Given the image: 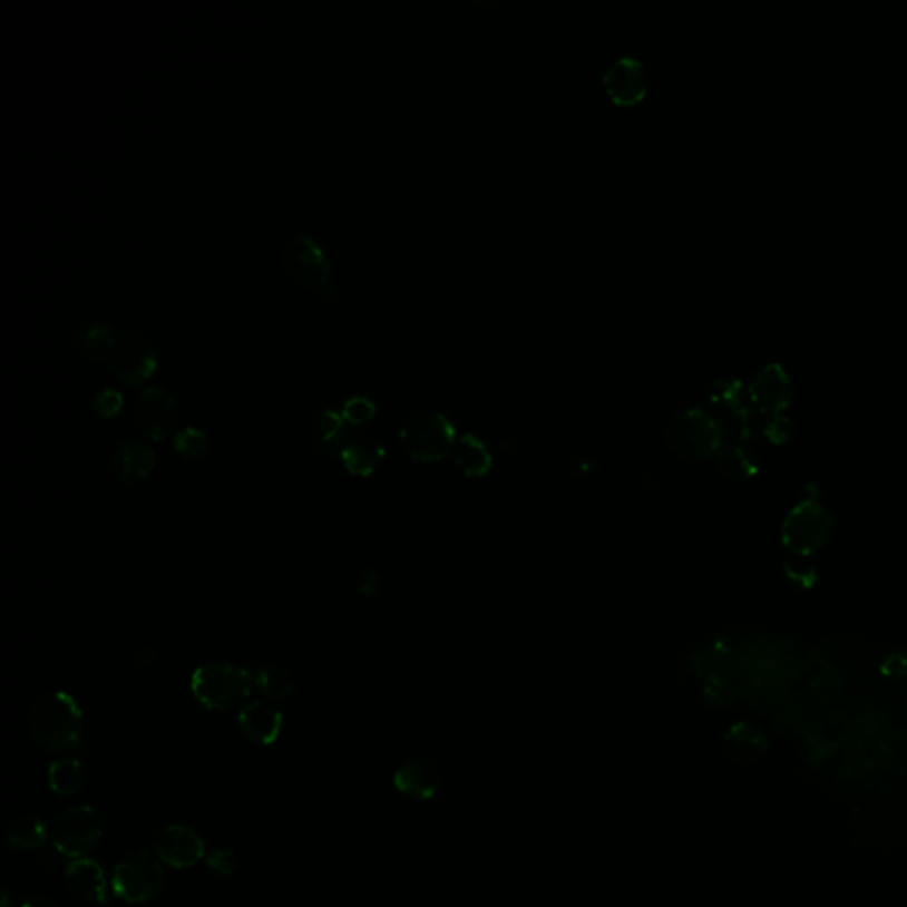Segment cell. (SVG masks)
I'll use <instances>...</instances> for the list:
<instances>
[{
    "mask_svg": "<svg viewBox=\"0 0 907 907\" xmlns=\"http://www.w3.org/2000/svg\"><path fill=\"white\" fill-rule=\"evenodd\" d=\"M27 725L39 747L48 752H66L82 739V709L70 693H47L29 709Z\"/></svg>",
    "mask_w": 907,
    "mask_h": 907,
    "instance_id": "1",
    "label": "cell"
},
{
    "mask_svg": "<svg viewBox=\"0 0 907 907\" xmlns=\"http://www.w3.org/2000/svg\"><path fill=\"white\" fill-rule=\"evenodd\" d=\"M191 687L204 708L225 713L242 708L251 696L254 684L246 666L216 662L195 669Z\"/></svg>",
    "mask_w": 907,
    "mask_h": 907,
    "instance_id": "2",
    "label": "cell"
},
{
    "mask_svg": "<svg viewBox=\"0 0 907 907\" xmlns=\"http://www.w3.org/2000/svg\"><path fill=\"white\" fill-rule=\"evenodd\" d=\"M108 371L128 387H139L155 374L156 360L152 342L135 330H116L105 353Z\"/></svg>",
    "mask_w": 907,
    "mask_h": 907,
    "instance_id": "3",
    "label": "cell"
},
{
    "mask_svg": "<svg viewBox=\"0 0 907 907\" xmlns=\"http://www.w3.org/2000/svg\"><path fill=\"white\" fill-rule=\"evenodd\" d=\"M114 895L128 904H143L162 894L165 872L158 856L147 849L125 856L113 872Z\"/></svg>",
    "mask_w": 907,
    "mask_h": 907,
    "instance_id": "4",
    "label": "cell"
},
{
    "mask_svg": "<svg viewBox=\"0 0 907 907\" xmlns=\"http://www.w3.org/2000/svg\"><path fill=\"white\" fill-rule=\"evenodd\" d=\"M104 835L100 813L89 804H77L59 813L50 828L52 846L59 855L78 860L87 858Z\"/></svg>",
    "mask_w": 907,
    "mask_h": 907,
    "instance_id": "5",
    "label": "cell"
},
{
    "mask_svg": "<svg viewBox=\"0 0 907 907\" xmlns=\"http://www.w3.org/2000/svg\"><path fill=\"white\" fill-rule=\"evenodd\" d=\"M670 449L687 459L711 458L720 450L722 431L709 413L687 408L672 419L666 429Z\"/></svg>",
    "mask_w": 907,
    "mask_h": 907,
    "instance_id": "6",
    "label": "cell"
},
{
    "mask_svg": "<svg viewBox=\"0 0 907 907\" xmlns=\"http://www.w3.org/2000/svg\"><path fill=\"white\" fill-rule=\"evenodd\" d=\"M452 441V426L438 411H417L402 423V449L416 461H438L449 452Z\"/></svg>",
    "mask_w": 907,
    "mask_h": 907,
    "instance_id": "7",
    "label": "cell"
},
{
    "mask_svg": "<svg viewBox=\"0 0 907 907\" xmlns=\"http://www.w3.org/2000/svg\"><path fill=\"white\" fill-rule=\"evenodd\" d=\"M282 266L294 284L303 285L309 290H323L329 279L330 263L314 238L308 234H299L285 243L282 251Z\"/></svg>",
    "mask_w": 907,
    "mask_h": 907,
    "instance_id": "8",
    "label": "cell"
},
{
    "mask_svg": "<svg viewBox=\"0 0 907 907\" xmlns=\"http://www.w3.org/2000/svg\"><path fill=\"white\" fill-rule=\"evenodd\" d=\"M831 519L816 501L798 504L783 524V543L794 555H810L830 536Z\"/></svg>",
    "mask_w": 907,
    "mask_h": 907,
    "instance_id": "9",
    "label": "cell"
},
{
    "mask_svg": "<svg viewBox=\"0 0 907 907\" xmlns=\"http://www.w3.org/2000/svg\"><path fill=\"white\" fill-rule=\"evenodd\" d=\"M134 417L144 437L155 441L165 440L176 431L179 419L176 396L162 384H152L135 401Z\"/></svg>",
    "mask_w": 907,
    "mask_h": 907,
    "instance_id": "10",
    "label": "cell"
},
{
    "mask_svg": "<svg viewBox=\"0 0 907 907\" xmlns=\"http://www.w3.org/2000/svg\"><path fill=\"white\" fill-rule=\"evenodd\" d=\"M153 849L162 864L173 869H191L206 856L203 837L191 826L173 825L156 833Z\"/></svg>",
    "mask_w": 907,
    "mask_h": 907,
    "instance_id": "11",
    "label": "cell"
},
{
    "mask_svg": "<svg viewBox=\"0 0 907 907\" xmlns=\"http://www.w3.org/2000/svg\"><path fill=\"white\" fill-rule=\"evenodd\" d=\"M792 396V384L782 365L768 363L753 377L748 387V398L753 410L761 416L780 417L783 408L789 404Z\"/></svg>",
    "mask_w": 907,
    "mask_h": 907,
    "instance_id": "12",
    "label": "cell"
},
{
    "mask_svg": "<svg viewBox=\"0 0 907 907\" xmlns=\"http://www.w3.org/2000/svg\"><path fill=\"white\" fill-rule=\"evenodd\" d=\"M155 467V449L140 438L121 441L110 458V474L121 485H139Z\"/></svg>",
    "mask_w": 907,
    "mask_h": 907,
    "instance_id": "13",
    "label": "cell"
},
{
    "mask_svg": "<svg viewBox=\"0 0 907 907\" xmlns=\"http://www.w3.org/2000/svg\"><path fill=\"white\" fill-rule=\"evenodd\" d=\"M603 84L617 104H636L647 92V74L635 57H618L603 75Z\"/></svg>",
    "mask_w": 907,
    "mask_h": 907,
    "instance_id": "14",
    "label": "cell"
},
{
    "mask_svg": "<svg viewBox=\"0 0 907 907\" xmlns=\"http://www.w3.org/2000/svg\"><path fill=\"white\" fill-rule=\"evenodd\" d=\"M238 729L243 738L255 747H270L277 741L281 735L282 718L281 711L270 702L254 700L243 705L238 713Z\"/></svg>",
    "mask_w": 907,
    "mask_h": 907,
    "instance_id": "15",
    "label": "cell"
},
{
    "mask_svg": "<svg viewBox=\"0 0 907 907\" xmlns=\"http://www.w3.org/2000/svg\"><path fill=\"white\" fill-rule=\"evenodd\" d=\"M348 426L350 423L344 420L341 411L333 408H320L315 411L311 422V443L315 452L323 458H339L350 440Z\"/></svg>",
    "mask_w": 907,
    "mask_h": 907,
    "instance_id": "16",
    "label": "cell"
},
{
    "mask_svg": "<svg viewBox=\"0 0 907 907\" xmlns=\"http://www.w3.org/2000/svg\"><path fill=\"white\" fill-rule=\"evenodd\" d=\"M66 882L71 894L84 903L107 904V879L98 861L91 858H78L66 865Z\"/></svg>",
    "mask_w": 907,
    "mask_h": 907,
    "instance_id": "17",
    "label": "cell"
},
{
    "mask_svg": "<svg viewBox=\"0 0 907 907\" xmlns=\"http://www.w3.org/2000/svg\"><path fill=\"white\" fill-rule=\"evenodd\" d=\"M384 456L387 452L380 440L369 435H354L347 441L339 459L351 476L371 477L380 470Z\"/></svg>",
    "mask_w": 907,
    "mask_h": 907,
    "instance_id": "18",
    "label": "cell"
},
{
    "mask_svg": "<svg viewBox=\"0 0 907 907\" xmlns=\"http://www.w3.org/2000/svg\"><path fill=\"white\" fill-rule=\"evenodd\" d=\"M246 669L251 672L255 692H260L266 699L282 700L293 693V675L284 666L266 662V660H255V662L248 663Z\"/></svg>",
    "mask_w": 907,
    "mask_h": 907,
    "instance_id": "19",
    "label": "cell"
},
{
    "mask_svg": "<svg viewBox=\"0 0 907 907\" xmlns=\"http://www.w3.org/2000/svg\"><path fill=\"white\" fill-rule=\"evenodd\" d=\"M729 755L738 762H757L768 753L769 741L764 732L757 726L741 723L734 726L726 738Z\"/></svg>",
    "mask_w": 907,
    "mask_h": 907,
    "instance_id": "20",
    "label": "cell"
},
{
    "mask_svg": "<svg viewBox=\"0 0 907 907\" xmlns=\"http://www.w3.org/2000/svg\"><path fill=\"white\" fill-rule=\"evenodd\" d=\"M48 787L53 794L71 798L82 791L84 765L75 757L57 759L48 768Z\"/></svg>",
    "mask_w": 907,
    "mask_h": 907,
    "instance_id": "21",
    "label": "cell"
},
{
    "mask_svg": "<svg viewBox=\"0 0 907 907\" xmlns=\"http://www.w3.org/2000/svg\"><path fill=\"white\" fill-rule=\"evenodd\" d=\"M114 330L100 321H84L74 332V342L84 359L98 360L107 353Z\"/></svg>",
    "mask_w": 907,
    "mask_h": 907,
    "instance_id": "22",
    "label": "cell"
},
{
    "mask_svg": "<svg viewBox=\"0 0 907 907\" xmlns=\"http://www.w3.org/2000/svg\"><path fill=\"white\" fill-rule=\"evenodd\" d=\"M47 840V826L39 817H22L9 828V846L18 851H39L43 849Z\"/></svg>",
    "mask_w": 907,
    "mask_h": 907,
    "instance_id": "23",
    "label": "cell"
},
{
    "mask_svg": "<svg viewBox=\"0 0 907 907\" xmlns=\"http://www.w3.org/2000/svg\"><path fill=\"white\" fill-rule=\"evenodd\" d=\"M456 462L459 470L468 477L485 476L491 467V456L486 450L485 443L476 437H462L456 447Z\"/></svg>",
    "mask_w": 907,
    "mask_h": 907,
    "instance_id": "24",
    "label": "cell"
},
{
    "mask_svg": "<svg viewBox=\"0 0 907 907\" xmlns=\"http://www.w3.org/2000/svg\"><path fill=\"white\" fill-rule=\"evenodd\" d=\"M716 465L726 477L739 480L747 479L755 470L752 454L738 446L720 447L716 452Z\"/></svg>",
    "mask_w": 907,
    "mask_h": 907,
    "instance_id": "25",
    "label": "cell"
},
{
    "mask_svg": "<svg viewBox=\"0 0 907 907\" xmlns=\"http://www.w3.org/2000/svg\"><path fill=\"white\" fill-rule=\"evenodd\" d=\"M173 446L183 461H199L208 452L209 438L203 429L188 426L174 435Z\"/></svg>",
    "mask_w": 907,
    "mask_h": 907,
    "instance_id": "26",
    "label": "cell"
},
{
    "mask_svg": "<svg viewBox=\"0 0 907 907\" xmlns=\"http://www.w3.org/2000/svg\"><path fill=\"white\" fill-rule=\"evenodd\" d=\"M429 768L420 761L407 762L396 773V787L407 794H422L426 787H429Z\"/></svg>",
    "mask_w": 907,
    "mask_h": 907,
    "instance_id": "27",
    "label": "cell"
},
{
    "mask_svg": "<svg viewBox=\"0 0 907 907\" xmlns=\"http://www.w3.org/2000/svg\"><path fill=\"white\" fill-rule=\"evenodd\" d=\"M341 413L350 426H362L377 416V404L371 399L354 396L344 402Z\"/></svg>",
    "mask_w": 907,
    "mask_h": 907,
    "instance_id": "28",
    "label": "cell"
},
{
    "mask_svg": "<svg viewBox=\"0 0 907 907\" xmlns=\"http://www.w3.org/2000/svg\"><path fill=\"white\" fill-rule=\"evenodd\" d=\"M206 865H208L209 870L218 874V876L230 877L238 870V856L234 855L231 849L218 847V849H212L206 855Z\"/></svg>",
    "mask_w": 907,
    "mask_h": 907,
    "instance_id": "29",
    "label": "cell"
},
{
    "mask_svg": "<svg viewBox=\"0 0 907 907\" xmlns=\"http://www.w3.org/2000/svg\"><path fill=\"white\" fill-rule=\"evenodd\" d=\"M123 408V393L116 389H104L95 396V410L104 419H114Z\"/></svg>",
    "mask_w": 907,
    "mask_h": 907,
    "instance_id": "30",
    "label": "cell"
},
{
    "mask_svg": "<svg viewBox=\"0 0 907 907\" xmlns=\"http://www.w3.org/2000/svg\"><path fill=\"white\" fill-rule=\"evenodd\" d=\"M156 660H158V654L149 647L137 648L134 654H131L130 663L135 666V669H149V666L155 665Z\"/></svg>",
    "mask_w": 907,
    "mask_h": 907,
    "instance_id": "31",
    "label": "cell"
},
{
    "mask_svg": "<svg viewBox=\"0 0 907 907\" xmlns=\"http://www.w3.org/2000/svg\"><path fill=\"white\" fill-rule=\"evenodd\" d=\"M378 587H380V578H378L374 570H368V573L360 578L359 591L360 594H363V596H372V594H377Z\"/></svg>",
    "mask_w": 907,
    "mask_h": 907,
    "instance_id": "32",
    "label": "cell"
},
{
    "mask_svg": "<svg viewBox=\"0 0 907 907\" xmlns=\"http://www.w3.org/2000/svg\"><path fill=\"white\" fill-rule=\"evenodd\" d=\"M318 296L324 305H332L335 302V291L330 285H324L323 290L318 291Z\"/></svg>",
    "mask_w": 907,
    "mask_h": 907,
    "instance_id": "33",
    "label": "cell"
},
{
    "mask_svg": "<svg viewBox=\"0 0 907 907\" xmlns=\"http://www.w3.org/2000/svg\"><path fill=\"white\" fill-rule=\"evenodd\" d=\"M22 907H59L57 906L53 900L47 899V897H35V899L27 900V903L22 904Z\"/></svg>",
    "mask_w": 907,
    "mask_h": 907,
    "instance_id": "34",
    "label": "cell"
},
{
    "mask_svg": "<svg viewBox=\"0 0 907 907\" xmlns=\"http://www.w3.org/2000/svg\"><path fill=\"white\" fill-rule=\"evenodd\" d=\"M2 907H14V903L11 900V894H9V891H4V895H2Z\"/></svg>",
    "mask_w": 907,
    "mask_h": 907,
    "instance_id": "35",
    "label": "cell"
}]
</instances>
